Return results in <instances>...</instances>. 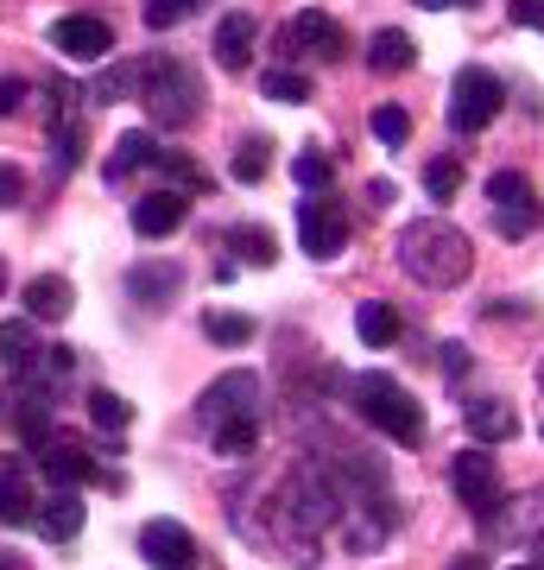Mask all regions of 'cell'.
<instances>
[{
    "instance_id": "cell-1",
    "label": "cell",
    "mask_w": 544,
    "mask_h": 570,
    "mask_svg": "<svg viewBox=\"0 0 544 570\" xmlns=\"http://www.w3.org/2000/svg\"><path fill=\"white\" fill-rule=\"evenodd\" d=\"M399 266L418 285L449 292V285H463L468 273H475V247H468V235L456 223H444V216H418V223L399 228Z\"/></svg>"
},
{
    "instance_id": "cell-2",
    "label": "cell",
    "mask_w": 544,
    "mask_h": 570,
    "mask_svg": "<svg viewBox=\"0 0 544 570\" xmlns=\"http://www.w3.org/2000/svg\"><path fill=\"white\" fill-rule=\"evenodd\" d=\"M336 513H343V494H336V482H329L317 463H298L291 475H285L279 501H273V539H279V546L317 539V532L329 527Z\"/></svg>"
},
{
    "instance_id": "cell-3",
    "label": "cell",
    "mask_w": 544,
    "mask_h": 570,
    "mask_svg": "<svg viewBox=\"0 0 544 570\" xmlns=\"http://www.w3.org/2000/svg\"><path fill=\"white\" fill-rule=\"evenodd\" d=\"M348 393H355V412L380 431L386 444H418L424 438V406L393 381V374H355Z\"/></svg>"
},
{
    "instance_id": "cell-4",
    "label": "cell",
    "mask_w": 544,
    "mask_h": 570,
    "mask_svg": "<svg viewBox=\"0 0 544 570\" xmlns=\"http://www.w3.org/2000/svg\"><path fill=\"white\" fill-rule=\"evenodd\" d=\"M140 102L159 127H184L202 102V82L178 58H140Z\"/></svg>"
},
{
    "instance_id": "cell-5",
    "label": "cell",
    "mask_w": 544,
    "mask_h": 570,
    "mask_svg": "<svg viewBox=\"0 0 544 570\" xmlns=\"http://www.w3.org/2000/svg\"><path fill=\"white\" fill-rule=\"evenodd\" d=\"M501 102H506L501 77L482 70V63H468L463 77H456V89H449V127L456 134H487V127L501 121Z\"/></svg>"
},
{
    "instance_id": "cell-6",
    "label": "cell",
    "mask_w": 544,
    "mask_h": 570,
    "mask_svg": "<svg viewBox=\"0 0 544 570\" xmlns=\"http://www.w3.org/2000/svg\"><path fill=\"white\" fill-rule=\"evenodd\" d=\"M298 247L310 254V261H336L348 247V216L343 204L329 197V190H310L298 204Z\"/></svg>"
},
{
    "instance_id": "cell-7",
    "label": "cell",
    "mask_w": 544,
    "mask_h": 570,
    "mask_svg": "<svg viewBox=\"0 0 544 570\" xmlns=\"http://www.w3.org/2000/svg\"><path fill=\"white\" fill-rule=\"evenodd\" d=\"M487 197H494V228H501L506 242H525V235L538 228L532 178H520V171H494V178H487Z\"/></svg>"
},
{
    "instance_id": "cell-8",
    "label": "cell",
    "mask_w": 544,
    "mask_h": 570,
    "mask_svg": "<svg viewBox=\"0 0 544 570\" xmlns=\"http://www.w3.org/2000/svg\"><path fill=\"white\" fill-rule=\"evenodd\" d=\"M279 51H285L291 63H298V58L336 63V58H343V26L329 20V13H317V7H310V13H298V20H285V26H279Z\"/></svg>"
},
{
    "instance_id": "cell-9",
    "label": "cell",
    "mask_w": 544,
    "mask_h": 570,
    "mask_svg": "<svg viewBox=\"0 0 544 570\" xmlns=\"http://www.w3.org/2000/svg\"><path fill=\"white\" fill-rule=\"evenodd\" d=\"M254 406H260V374H254V367H228V374H216V381L202 387L197 425L209 431L216 419H235V412H254Z\"/></svg>"
},
{
    "instance_id": "cell-10",
    "label": "cell",
    "mask_w": 544,
    "mask_h": 570,
    "mask_svg": "<svg viewBox=\"0 0 544 570\" xmlns=\"http://www.w3.org/2000/svg\"><path fill=\"white\" fill-rule=\"evenodd\" d=\"M51 45H58L70 63H108L115 58V26L96 20V13H63L51 26Z\"/></svg>"
},
{
    "instance_id": "cell-11",
    "label": "cell",
    "mask_w": 544,
    "mask_h": 570,
    "mask_svg": "<svg viewBox=\"0 0 544 570\" xmlns=\"http://www.w3.org/2000/svg\"><path fill=\"white\" fill-rule=\"evenodd\" d=\"M7 425L26 438V450L51 431V381H44V367L20 374V387H13V400H7Z\"/></svg>"
},
{
    "instance_id": "cell-12",
    "label": "cell",
    "mask_w": 544,
    "mask_h": 570,
    "mask_svg": "<svg viewBox=\"0 0 544 570\" xmlns=\"http://www.w3.org/2000/svg\"><path fill=\"white\" fill-rule=\"evenodd\" d=\"M449 489L456 501H468L475 513H487L501 501V469H494V450H463L456 463H449Z\"/></svg>"
},
{
    "instance_id": "cell-13",
    "label": "cell",
    "mask_w": 544,
    "mask_h": 570,
    "mask_svg": "<svg viewBox=\"0 0 544 570\" xmlns=\"http://www.w3.org/2000/svg\"><path fill=\"white\" fill-rule=\"evenodd\" d=\"M32 456L44 463V482H51V489H82V482L96 475V456L82 444H70V438H51V431L32 444Z\"/></svg>"
},
{
    "instance_id": "cell-14",
    "label": "cell",
    "mask_w": 544,
    "mask_h": 570,
    "mask_svg": "<svg viewBox=\"0 0 544 570\" xmlns=\"http://www.w3.org/2000/svg\"><path fill=\"white\" fill-rule=\"evenodd\" d=\"M140 558L152 570H184V564H197V539H190L178 520H146L140 527Z\"/></svg>"
},
{
    "instance_id": "cell-15",
    "label": "cell",
    "mask_w": 544,
    "mask_h": 570,
    "mask_svg": "<svg viewBox=\"0 0 544 570\" xmlns=\"http://www.w3.org/2000/svg\"><path fill=\"white\" fill-rule=\"evenodd\" d=\"M184 209H190L184 204V190H146L127 223H133V235H146V242H165V235H178L184 228Z\"/></svg>"
},
{
    "instance_id": "cell-16",
    "label": "cell",
    "mask_w": 544,
    "mask_h": 570,
    "mask_svg": "<svg viewBox=\"0 0 544 570\" xmlns=\"http://www.w3.org/2000/svg\"><path fill=\"white\" fill-rule=\"evenodd\" d=\"M77 311V292L63 273H39V279H26V317H39V324H63Z\"/></svg>"
},
{
    "instance_id": "cell-17",
    "label": "cell",
    "mask_w": 544,
    "mask_h": 570,
    "mask_svg": "<svg viewBox=\"0 0 544 570\" xmlns=\"http://www.w3.org/2000/svg\"><path fill=\"white\" fill-rule=\"evenodd\" d=\"M82 513H89V508L77 501V489H58L44 508H32V527H39L51 546H70V539L82 532Z\"/></svg>"
},
{
    "instance_id": "cell-18",
    "label": "cell",
    "mask_w": 544,
    "mask_h": 570,
    "mask_svg": "<svg viewBox=\"0 0 544 570\" xmlns=\"http://www.w3.org/2000/svg\"><path fill=\"white\" fill-rule=\"evenodd\" d=\"M463 425H468V438H475V444H506V438H513V431H520V419H513V406H506V400H468L463 406Z\"/></svg>"
},
{
    "instance_id": "cell-19",
    "label": "cell",
    "mask_w": 544,
    "mask_h": 570,
    "mask_svg": "<svg viewBox=\"0 0 544 570\" xmlns=\"http://www.w3.org/2000/svg\"><path fill=\"white\" fill-rule=\"evenodd\" d=\"M32 508H39V494L26 482V469L0 456V527H32Z\"/></svg>"
},
{
    "instance_id": "cell-20",
    "label": "cell",
    "mask_w": 544,
    "mask_h": 570,
    "mask_svg": "<svg viewBox=\"0 0 544 570\" xmlns=\"http://www.w3.org/2000/svg\"><path fill=\"white\" fill-rule=\"evenodd\" d=\"M412 63H418V39H412V32H399V26L374 32V45H367V70H374V77H399Z\"/></svg>"
},
{
    "instance_id": "cell-21",
    "label": "cell",
    "mask_w": 544,
    "mask_h": 570,
    "mask_svg": "<svg viewBox=\"0 0 544 570\" xmlns=\"http://www.w3.org/2000/svg\"><path fill=\"white\" fill-rule=\"evenodd\" d=\"M216 63L222 70H247V58H254V13H222V26H216Z\"/></svg>"
},
{
    "instance_id": "cell-22",
    "label": "cell",
    "mask_w": 544,
    "mask_h": 570,
    "mask_svg": "<svg viewBox=\"0 0 544 570\" xmlns=\"http://www.w3.org/2000/svg\"><path fill=\"white\" fill-rule=\"evenodd\" d=\"M184 285V273L171 261H146V266H133V273H127V292H133V298H140V305H171V292H178Z\"/></svg>"
},
{
    "instance_id": "cell-23",
    "label": "cell",
    "mask_w": 544,
    "mask_h": 570,
    "mask_svg": "<svg viewBox=\"0 0 544 570\" xmlns=\"http://www.w3.org/2000/svg\"><path fill=\"white\" fill-rule=\"evenodd\" d=\"M0 362H7V374H32V367H44L39 336H32V324H26V317L0 324Z\"/></svg>"
},
{
    "instance_id": "cell-24",
    "label": "cell",
    "mask_w": 544,
    "mask_h": 570,
    "mask_svg": "<svg viewBox=\"0 0 544 570\" xmlns=\"http://www.w3.org/2000/svg\"><path fill=\"white\" fill-rule=\"evenodd\" d=\"M209 444H216V456H254V444H260V419H254V412L216 419V425H209Z\"/></svg>"
},
{
    "instance_id": "cell-25",
    "label": "cell",
    "mask_w": 544,
    "mask_h": 570,
    "mask_svg": "<svg viewBox=\"0 0 544 570\" xmlns=\"http://www.w3.org/2000/svg\"><path fill=\"white\" fill-rule=\"evenodd\" d=\"M159 153H165V146L152 140L146 127H133V134H121V140H115V159H108V184H121L127 171H133V165H159Z\"/></svg>"
},
{
    "instance_id": "cell-26",
    "label": "cell",
    "mask_w": 544,
    "mask_h": 570,
    "mask_svg": "<svg viewBox=\"0 0 544 570\" xmlns=\"http://www.w3.org/2000/svg\"><path fill=\"white\" fill-rule=\"evenodd\" d=\"M133 89H140V58H133V63H115V70H101V77L82 89V102H89V108H108V102H127Z\"/></svg>"
},
{
    "instance_id": "cell-27",
    "label": "cell",
    "mask_w": 544,
    "mask_h": 570,
    "mask_svg": "<svg viewBox=\"0 0 544 570\" xmlns=\"http://www.w3.org/2000/svg\"><path fill=\"white\" fill-rule=\"evenodd\" d=\"M355 330H362L367 348H393V343H399V311L380 305V298H367V305L355 311Z\"/></svg>"
},
{
    "instance_id": "cell-28",
    "label": "cell",
    "mask_w": 544,
    "mask_h": 570,
    "mask_svg": "<svg viewBox=\"0 0 544 570\" xmlns=\"http://www.w3.org/2000/svg\"><path fill=\"white\" fill-rule=\"evenodd\" d=\"M228 247H235V261H254V266H279V242H273V235H266L260 223L254 228H228Z\"/></svg>"
},
{
    "instance_id": "cell-29",
    "label": "cell",
    "mask_w": 544,
    "mask_h": 570,
    "mask_svg": "<svg viewBox=\"0 0 544 570\" xmlns=\"http://www.w3.org/2000/svg\"><path fill=\"white\" fill-rule=\"evenodd\" d=\"M202 330H209V343H222V348H241V343H254V317L247 311H209L202 317Z\"/></svg>"
},
{
    "instance_id": "cell-30",
    "label": "cell",
    "mask_w": 544,
    "mask_h": 570,
    "mask_svg": "<svg viewBox=\"0 0 544 570\" xmlns=\"http://www.w3.org/2000/svg\"><path fill=\"white\" fill-rule=\"evenodd\" d=\"M266 165H273V140H266V134H247V140L235 146V178H241V184H260Z\"/></svg>"
},
{
    "instance_id": "cell-31",
    "label": "cell",
    "mask_w": 544,
    "mask_h": 570,
    "mask_svg": "<svg viewBox=\"0 0 544 570\" xmlns=\"http://www.w3.org/2000/svg\"><path fill=\"white\" fill-rule=\"evenodd\" d=\"M456 190H463V159H431L424 165V197H431V204H449Z\"/></svg>"
},
{
    "instance_id": "cell-32",
    "label": "cell",
    "mask_w": 544,
    "mask_h": 570,
    "mask_svg": "<svg viewBox=\"0 0 544 570\" xmlns=\"http://www.w3.org/2000/svg\"><path fill=\"white\" fill-rule=\"evenodd\" d=\"M260 96H273V102H310V77L304 70H266L260 77Z\"/></svg>"
},
{
    "instance_id": "cell-33",
    "label": "cell",
    "mask_w": 544,
    "mask_h": 570,
    "mask_svg": "<svg viewBox=\"0 0 544 570\" xmlns=\"http://www.w3.org/2000/svg\"><path fill=\"white\" fill-rule=\"evenodd\" d=\"M89 419H96L101 431H127V425H133V406H127L121 393L96 387V393H89Z\"/></svg>"
},
{
    "instance_id": "cell-34",
    "label": "cell",
    "mask_w": 544,
    "mask_h": 570,
    "mask_svg": "<svg viewBox=\"0 0 544 570\" xmlns=\"http://www.w3.org/2000/svg\"><path fill=\"white\" fill-rule=\"evenodd\" d=\"M367 127H374V140H380V146H405V140H412V115H405V108H393V102L374 108V115H367Z\"/></svg>"
},
{
    "instance_id": "cell-35",
    "label": "cell",
    "mask_w": 544,
    "mask_h": 570,
    "mask_svg": "<svg viewBox=\"0 0 544 570\" xmlns=\"http://www.w3.org/2000/svg\"><path fill=\"white\" fill-rule=\"evenodd\" d=\"M159 171H171V178H178V184H190L197 197H202V190H209V171H202V165L190 159V153H171V146H165V153H159Z\"/></svg>"
},
{
    "instance_id": "cell-36",
    "label": "cell",
    "mask_w": 544,
    "mask_h": 570,
    "mask_svg": "<svg viewBox=\"0 0 544 570\" xmlns=\"http://www.w3.org/2000/svg\"><path fill=\"white\" fill-rule=\"evenodd\" d=\"M140 13H146V26H152V32H171L178 20H190V13H197V0H146Z\"/></svg>"
},
{
    "instance_id": "cell-37",
    "label": "cell",
    "mask_w": 544,
    "mask_h": 570,
    "mask_svg": "<svg viewBox=\"0 0 544 570\" xmlns=\"http://www.w3.org/2000/svg\"><path fill=\"white\" fill-rule=\"evenodd\" d=\"M291 178H298V190H329V159L323 153H298V165H291Z\"/></svg>"
},
{
    "instance_id": "cell-38",
    "label": "cell",
    "mask_w": 544,
    "mask_h": 570,
    "mask_svg": "<svg viewBox=\"0 0 544 570\" xmlns=\"http://www.w3.org/2000/svg\"><path fill=\"white\" fill-rule=\"evenodd\" d=\"M20 197H26V171L13 159H0V209H20Z\"/></svg>"
},
{
    "instance_id": "cell-39",
    "label": "cell",
    "mask_w": 544,
    "mask_h": 570,
    "mask_svg": "<svg viewBox=\"0 0 544 570\" xmlns=\"http://www.w3.org/2000/svg\"><path fill=\"white\" fill-rule=\"evenodd\" d=\"M20 102H26V82L20 77H0V115H20Z\"/></svg>"
},
{
    "instance_id": "cell-40",
    "label": "cell",
    "mask_w": 544,
    "mask_h": 570,
    "mask_svg": "<svg viewBox=\"0 0 544 570\" xmlns=\"http://www.w3.org/2000/svg\"><path fill=\"white\" fill-rule=\"evenodd\" d=\"M444 374H468V348L463 343H444Z\"/></svg>"
},
{
    "instance_id": "cell-41",
    "label": "cell",
    "mask_w": 544,
    "mask_h": 570,
    "mask_svg": "<svg viewBox=\"0 0 544 570\" xmlns=\"http://www.w3.org/2000/svg\"><path fill=\"white\" fill-rule=\"evenodd\" d=\"M513 20H520V26H538V0H513Z\"/></svg>"
},
{
    "instance_id": "cell-42",
    "label": "cell",
    "mask_w": 544,
    "mask_h": 570,
    "mask_svg": "<svg viewBox=\"0 0 544 570\" xmlns=\"http://www.w3.org/2000/svg\"><path fill=\"white\" fill-rule=\"evenodd\" d=\"M412 7H424V13H444L449 0H412Z\"/></svg>"
},
{
    "instance_id": "cell-43",
    "label": "cell",
    "mask_w": 544,
    "mask_h": 570,
    "mask_svg": "<svg viewBox=\"0 0 544 570\" xmlns=\"http://www.w3.org/2000/svg\"><path fill=\"white\" fill-rule=\"evenodd\" d=\"M0 292H7V261H0Z\"/></svg>"
},
{
    "instance_id": "cell-44",
    "label": "cell",
    "mask_w": 544,
    "mask_h": 570,
    "mask_svg": "<svg viewBox=\"0 0 544 570\" xmlns=\"http://www.w3.org/2000/svg\"><path fill=\"white\" fill-rule=\"evenodd\" d=\"M463 7H475V0H463Z\"/></svg>"
}]
</instances>
